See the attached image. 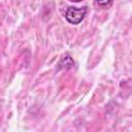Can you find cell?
I'll return each mask as SVG.
<instances>
[{"mask_svg":"<svg viewBox=\"0 0 132 132\" xmlns=\"http://www.w3.org/2000/svg\"><path fill=\"white\" fill-rule=\"evenodd\" d=\"M58 66H59V69L60 68H64L66 70H68V69H71V68L74 67V61L72 60V58L69 55H66V56L61 58Z\"/></svg>","mask_w":132,"mask_h":132,"instance_id":"obj_2","label":"cell"},{"mask_svg":"<svg viewBox=\"0 0 132 132\" xmlns=\"http://www.w3.org/2000/svg\"><path fill=\"white\" fill-rule=\"evenodd\" d=\"M69 1H71V2H80L82 0H69Z\"/></svg>","mask_w":132,"mask_h":132,"instance_id":"obj_4","label":"cell"},{"mask_svg":"<svg viewBox=\"0 0 132 132\" xmlns=\"http://www.w3.org/2000/svg\"><path fill=\"white\" fill-rule=\"evenodd\" d=\"M96 4L102 8H106L108 6H110L113 2V0H95Z\"/></svg>","mask_w":132,"mask_h":132,"instance_id":"obj_3","label":"cell"},{"mask_svg":"<svg viewBox=\"0 0 132 132\" xmlns=\"http://www.w3.org/2000/svg\"><path fill=\"white\" fill-rule=\"evenodd\" d=\"M87 14V7H73L69 6L66 8L64 16L66 21L71 25H78L85 19Z\"/></svg>","mask_w":132,"mask_h":132,"instance_id":"obj_1","label":"cell"}]
</instances>
